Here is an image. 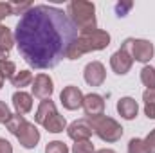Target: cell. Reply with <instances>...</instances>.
<instances>
[{"mask_svg": "<svg viewBox=\"0 0 155 153\" xmlns=\"http://www.w3.org/2000/svg\"><path fill=\"white\" fill-rule=\"evenodd\" d=\"M7 58H9V50L0 49V61H2V60H7Z\"/></svg>", "mask_w": 155, "mask_h": 153, "instance_id": "1f68e13d", "label": "cell"}, {"mask_svg": "<svg viewBox=\"0 0 155 153\" xmlns=\"http://www.w3.org/2000/svg\"><path fill=\"white\" fill-rule=\"evenodd\" d=\"M110 45V34L103 29H96L92 33H85L76 36V40L71 43L67 50V60H78L87 52L103 50Z\"/></svg>", "mask_w": 155, "mask_h": 153, "instance_id": "7a4b0ae2", "label": "cell"}, {"mask_svg": "<svg viewBox=\"0 0 155 153\" xmlns=\"http://www.w3.org/2000/svg\"><path fill=\"white\" fill-rule=\"evenodd\" d=\"M11 110H9V106L4 103V101H0V124H5L7 121H9V117H11Z\"/></svg>", "mask_w": 155, "mask_h": 153, "instance_id": "83f0119b", "label": "cell"}, {"mask_svg": "<svg viewBox=\"0 0 155 153\" xmlns=\"http://www.w3.org/2000/svg\"><path fill=\"white\" fill-rule=\"evenodd\" d=\"M33 72L31 70H20V72H16L13 79H11V85L13 86H16V88H24V86H29V85H33Z\"/></svg>", "mask_w": 155, "mask_h": 153, "instance_id": "e0dca14e", "label": "cell"}, {"mask_svg": "<svg viewBox=\"0 0 155 153\" xmlns=\"http://www.w3.org/2000/svg\"><path fill=\"white\" fill-rule=\"evenodd\" d=\"M54 114H58V110H56V105H54V101H51V99H43L41 103L38 105V108H36V114H35V121L43 126V122L49 119V117H52Z\"/></svg>", "mask_w": 155, "mask_h": 153, "instance_id": "9a60e30c", "label": "cell"}, {"mask_svg": "<svg viewBox=\"0 0 155 153\" xmlns=\"http://www.w3.org/2000/svg\"><path fill=\"white\" fill-rule=\"evenodd\" d=\"M76 33L78 29L63 9L40 4L33 5L18 20L15 41L29 67L45 70L67 58Z\"/></svg>", "mask_w": 155, "mask_h": 153, "instance_id": "6da1fadb", "label": "cell"}, {"mask_svg": "<svg viewBox=\"0 0 155 153\" xmlns=\"http://www.w3.org/2000/svg\"><path fill=\"white\" fill-rule=\"evenodd\" d=\"M0 153H13V146H11V142L5 141V139H2V137H0Z\"/></svg>", "mask_w": 155, "mask_h": 153, "instance_id": "f546056e", "label": "cell"}, {"mask_svg": "<svg viewBox=\"0 0 155 153\" xmlns=\"http://www.w3.org/2000/svg\"><path fill=\"white\" fill-rule=\"evenodd\" d=\"M20 146H24L25 150H33L36 148V144L40 142V130L35 126V122H25V126L20 130V133L16 135Z\"/></svg>", "mask_w": 155, "mask_h": 153, "instance_id": "8fae6325", "label": "cell"}, {"mask_svg": "<svg viewBox=\"0 0 155 153\" xmlns=\"http://www.w3.org/2000/svg\"><path fill=\"white\" fill-rule=\"evenodd\" d=\"M15 34L9 27L5 25H0V49H5V50H11L13 45H15Z\"/></svg>", "mask_w": 155, "mask_h": 153, "instance_id": "d6986e66", "label": "cell"}, {"mask_svg": "<svg viewBox=\"0 0 155 153\" xmlns=\"http://www.w3.org/2000/svg\"><path fill=\"white\" fill-rule=\"evenodd\" d=\"M90 124H92V130L94 133L103 141V142H117L121 137H123V126L117 122L116 119L108 117V115H97V117H92L88 119Z\"/></svg>", "mask_w": 155, "mask_h": 153, "instance_id": "277c9868", "label": "cell"}, {"mask_svg": "<svg viewBox=\"0 0 155 153\" xmlns=\"http://www.w3.org/2000/svg\"><path fill=\"white\" fill-rule=\"evenodd\" d=\"M130 49H132V38H126L123 41V45L110 56V67L117 76L128 74L132 65H134V58H132Z\"/></svg>", "mask_w": 155, "mask_h": 153, "instance_id": "5b68a950", "label": "cell"}, {"mask_svg": "<svg viewBox=\"0 0 155 153\" xmlns=\"http://www.w3.org/2000/svg\"><path fill=\"white\" fill-rule=\"evenodd\" d=\"M92 133H94V130H92V124H90V121L87 117L85 119H78V121L71 122L67 126V135L74 142H78V141H88L92 137Z\"/></svg>", "mask_w": 155, "mask_h": 153, "instance_id": "9c48e42d", "label": "cell"}, {"mask_svg": "<svg viewBox=\"0 0 155 153\" xmlns=\"http://www.w3.org/2000/svg\"><path fill=\"white\" fill-rule=\"evenodd\" d=\"M67 15L71 22L74 24L79 34L92 33L97 29V20H96V5L92 2L85 0H74L67 5Z\"/></svg>", "mask_w": 155, "mask_h": 153, "instance_id": "3957f363", "label": "cell"}, {"mask_svg": "<svg viewBox=\"0 0 155 153\" xmlns=\"http://www.w3.org/2000/svg\"><path fill=\"white\" fill-rule=\"evenodd\" d=\"M137 112H139V105L134 97H121L117 101V114L121 115L123 119L126 121H134L137 117Z\"/></svg>", "mask_w": 155, "mask_h": 153, "instance_id": "5bb4252c", "label": "cell"}, {"mask_svg": "<svg viewBox=\"0 0 155 153\" xmlns=\"http://www.w3.org/2000/svg\"><path fill=\"white\" fill-rule=\"evenodd\" d=\"M43 128H45L47 132H51V133H61V132L67 128V121H65L63 115L54 114L52 117H49V119L43 122Z\"/></svg>", "mask_w": 155, "mask_h": 153, "instance_id": "2e32d148", "label": "cell"}, {"mask_svg": "<svg viewBox=\"0 0 155 153\" xmlns=\"http://www.w3.org/2000/svg\"><path fill=\"white\" fill-rule=\"evenodd\" d=\"M2 86H4V79L0 77V88H2Z\"/></svg>", "mask_w": 155, "mask_h": 153, "instance_id": "836d02e7", "label": "cell"}, {"mask_svg": "<svg viewBox=\"0 0 155 153\" xmlns=\"http://www.w3.org/2000/svg\"><path fill=\"white\" fill-rule=\"evenodd\" d=\"M72 153H96V150L90 141H78L72 146Z\"/></svg>", "mask_w": 155, "mask_h": 153, "instance_id": "cb8c5ba5", "label": "cell"}, {"mask_svg": "<svg viewBox=\"0 0 155 153\" xmlns=\"http://www.w3.org/2000/svg\"><path fill=\"white\" fill-rule=\"evenodd\" d=\"M96 153H116L114 150H110V148H103V150H97Z\"/></svg>", "mask_w": 155, "mask_h": 153, "instance_id": "d6a6232c", "label": "cell"}, {"mask_svg": "<svg viewBox=\"0 0 155 153\" xmlns=\"http://www.w3.org/2000/svg\"><path fill=\"white\" fill-rule=\"evenodd\" d=\"M132 7H134V4H132V2H117V4H116L117 16H126V13H128Z\"/></svg>", "mask_w": 155, "mask_h": 153, "instance_id": "484cf974", "label": "cell"}, {"mask_svg": "<svg viewBox=\"0 0 155 153\" xmlns=\"http://www.w3.org/2000/svg\"><path fill=\"white\" fill-rule=\"evenodd\" d=\"M144 141V146H146V151L148 153H155V128L143 139Z\"/></svg>", "mask_w": 155, "mask_h": 153, "instance_id": "d4e9b609", "label": "cell"}, {"mask_svg": "<svg viewBox=\"0 0 155 153\" xmlns=\"http://www.w3.org/2000/svg\"><path fill=\"white\" fill-rule=\"evenodd\" d=\"M132 58L134 61L139 63H148L155 54V47L150 40H143V38H132Z\"/></svg>", "mask_w": 155, "mask_h": 153, "instance_id": "8992f818", "label": "cell"}, {"mask_svg": "<svg viewBox=\"0 0 155 153\" xmlns=\"http://www.w3.org/2000/svg\"><path fill=\"white\" fill-rule=\"evenodd\" d=\"M5 16H13L11 2H0V25H2V20H4Z\"/></svg>", "mask_w": 155, "mask_h": 153, "instance_id": "4316f807", "label": "cell"}, {"mask_svg": "<svg viewBox=\"0 0 155 153\" xmlns=\"http://www.w3.org/2000/svg\"><path fill=\"white\" fill-rule=\"evenodd\" d=\"M45 153H69V148L61 141H51L45 146Z\"/></svg>", "mask_w": 155, "mask_h": 153, "instance_id": "7402d4cb", "label": "cell"}, {"mask_svg": "<svg viewBox=\"0 0 155 153\" xmlns=\"http://www.w3.org/2000/svg\"><path fill=\"white\" fill-rule=\"evenodd\" d=\"M128 153H148L146 151V146H144V141L139 139V137L130 139V142H128Z\"/></svg>", "mask_w": 155, "mask_h": 153, "instance_id": "603a6c76", "label": "cell"}, {"mask_svg": "<svg viewBox=\"0 0 155 153\" xmlns=\"http://www.w3.org/2000/svg\"><path fill=\"white\" fill-rule=\"evenodd\" d=\"M143 101H144V105H153L155 106V88H146L143 92Z\"/></svg>", "mask_w": 155, "mask_h": 153, "instance_id": "f1b7e54d", "label": "cell"}, {"mask_svg": "<svg viewBox=\"0 0 155 153\" xmlns=\"http://www.w3.org/2000/svg\"><path fill=\"white\" fill-rule=\"evenodd\" d=\"M31 90H33V97H38V99H51V96H52V92H54V83H52V77L49 76V74H38V76H35L33 79V86H31Z\"/></svg>", "mask_w": 155, "mask_h": 153, "instance_id": "ba28073f", "label": "cell"}, {"mask_svg": "<svg viewBox=\"0 0 155 153\" xmlns=\"http://www.w3.org/2000/svg\"><path fill=\"white\" fill-rule=\"evenodd\" d=\"M11 99H13V106H15L16 114L25 115L33 110V94H27L24 90H16Z\"/></svg>", "mask_w": 155, "mask_h": 153, "instance_id": "4fadbf2b", "label": "cell"}, {"mask_svg": "<svg viewBox=\"0 0 155 153\" xmlns=\"http://www.w3.org/2000/svg\"><path fill=\"white\" fill-rule=\"evenodd\" d=\"M25 122H27V121H25V117H24V115L13 114L11 117H9V121L5 122V128H7V130H9V132L16 137V135L20 133V130L25 126Z\"/></svg>", "mask_w": 155, "mask_h": 153, "instance_id": "ac0fdd59", "label": "cell"}, {"mask_svg": "<svg viewBox=\"0 0 155 153\" xmlns=\"http://www.w3.org/2000/svg\"><path fill=\"white\" fill-rule=\"evenodd\" d=\"M144 114L148 119H155V106L153 105H144Z\"/></svg>", "mask_w": 155, "mask_h": 153, "instance_id": "4dcf8cb0", "label": "cell"}, {"mask_svg": "<svg viewBox=\"0 0 155 153\" xmlns=\"http://www.w3.org/2000/svg\"><path fill=\"white\" fill-rule=\"evenodd\" d=\"M83 99H85L83 92H81L78 86H74V85L65 86V88L61 90V94H60V101H61L63 108H65V110H71V112L83 106Z\"/></svg>", "mask_w": 155, "mask_h": 153, "instance_id": "52a82bcc", "label": "cell"}, {"mask_svg": "<svg viewBox=\"0 0 155 153\" xmlns=\"http://www.w3.org/2000/svg\"><path fill=\"white\" fill-rule=\"evenodd\" d=\"M16 74V65L11 60H2L0 61V77L5 79H13V76Z\"/></svg>", "mask_w": 155, "mask_h": 153, "instance_id": "44dd1931", "label": "cell"}, {"mask_svg": "<svg viewBox=\"0 0 155 153\" xmlns=\"http://www.w3.org/2000/svg\"><path fill=\"white\" fill-rule=\"evenodd\" d=\"M141 83L146 88H155V69L150 65H144L141 69Z\"/></svg>", "mask_w": 155, "mask_h": 153, "instance_id": "ffe728a7", "label": "cell"}, {"mask_svg": "<svg viewBox=\"0 0 155 153\" xmlns=\"http://www.w3.org/2000/svg\"><path fill=\"white\" fill-rule=\"evenodd\" d=\"M83 77L87 81V85L90 86H101L107 79V70H105V65L101 61H90L87 63L85 70H83Z\"/></svg>", "mask_w": 155, "mask_h": 153, "instance_id": "30bf717a", "label": "cell"}, {"mask_svg": "<svg viewBox=\"0 0 155 153\" xmlns=\"http://www.w3.org/2000/svg\"><path fill=\"white\" fill-rule=\"evenodd\" d=\"M81 108L85 110L87 119L103 115V112H105V99L99 94H87L85 99H83V106Z\"/></svg>", "mask_w": 155, "mask_h": 153, "instance_id": "7c38bea8", "label": "cell"}]
</instances>
